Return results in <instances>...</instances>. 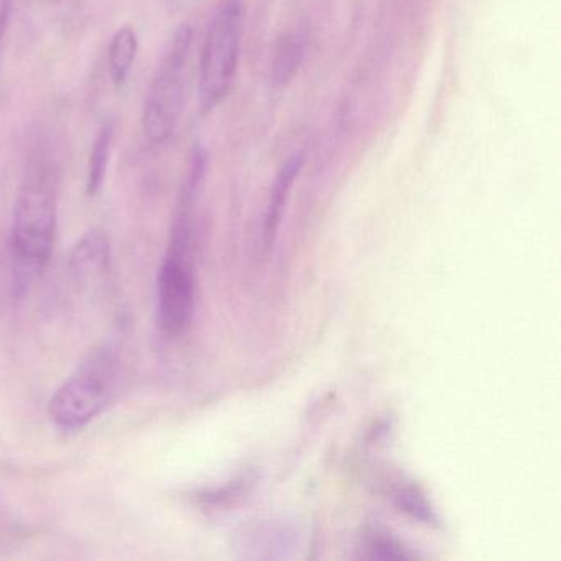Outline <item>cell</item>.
Segmentation results:
<instances>
[{"mask_svg": "<svg viewBox=\"0 0 561 561\" xmlns=\"http://www.w3.org/2000/svg\"><path fill=\"white\" fill-rule=\"evenodd\" d=\"M304 153L297 152L280 167L274 183H272L271 195H268L267 208H265L264 218V245L272 248L275 238H277L278 228H280L282 216H284L285 205L290 196L291 186L295 180L300 175L304 169Z\"/></svg>", "mask_w": 561, "mask_h": 561, "instance_id": "cell-7", "label": "cell"}, {"mask_svg": "<svg viewBox=\"0 0 561 561\" xmlns=\"http://www.w3.org/2000/svg\"><path fill=\"white\" fill-rule=\"evenodd\" d=\"M57 236V196L47 170L28 173L15 198L11 228V262L22 290L44 274Z\"/></svg>", "mask_w": 561, "mask_h": 561, "instance_id": "cell-1", "label": "cell"}, {"mask_svg": "<svg viewBox=\"0 0 561 561\" xmlns=\"http://www.w3.org/2000/svg\"><path fill=\"white\" fill-rule=\"evenodd\" d=\"M369 550L374 558L382 560H397V558H410L412 554L392 537L382 534H374L369 540Z\"/></svg>", "mask_w": 561, "mask_h": 561, "instance_id": "cell-11", "label": "cell"}, {"mask_svg": "<svg viewBox=\"0 0 561 561\" xmlns=\"http://www.w3.org/2000/svg\"><path fill=\"white\" fill-rule=\"evenodd\" d=\"M139 54V37L130 25H124L114 34L107 51L110 77L114 87L123 88L129 80L130 71Z\"/></svg>", "mask_w": 561, "mask_h": 561, "instance_id": "cell-9", "label": "cell"}, {"mask_svg": "<svg viewBox=\"0 0 561 561\" xmlns=\"http://www.w3.org/2000/svg\"><path fill=\"white\" fill-rule=\"evenodd\" d=\"M114 140L113 123H104L98 130L91 149L90 163H88L87 192L90 196H96L103 188L106 180L107 163H110L111 146Z\"/></svg>", "mask_w": 561, "mask_h": 561, "instance_id": "cell-10", "label": "cell"}, {"mask_svg": "<svg viewBox=\"0 0 561 561\" xmlns=\"http://www.w3.org/2000/svg\"><path fill=\"white\" fill-rule=\"evenodd\" d=\"M399 507L405 511L407 514L412 515L413 518H419V520L426 522V524L435 522L432 508L415 492H403V494H400Z\"/></svg>", "mask_w": 561, "mask_h": 561, "instance_id": "cell-12", "label": "cell"}, {"mask_svg": "<svg viewBox=\"0 0 561 561\" xmlns=\"http://www.w3.org/2000/svg\"><path fill=\"white\" fill-rule=\"evenodd\" d=\"M195 32L190 24L176 31L152 84L147 91L142 111V129L149 142H167L175 133L185 110Z\"/></svg>", "mask_w": 561, "mask_h": 561, "instance_id": "cell-4", "label": "cell"}, {"mask_svg": "<svg viewBox=\"0 0 561 561\" xmlns=\"http://www.w3.org/2000/svg\"><path fill=\"white\" fill-rule=\"evenodd\" d=\"M305 50H307V41L298 32L280 38L275 47L271 73H268V83L274 90H284L291 83L304 64Z\"/></svg>", "mask_w": 561, "mask_h": 561, "instance_id": "cell-8", "label": "cell"}, {"mask_svg": "<svg viewBox=\"0 0 561 561\" xmlns=\"http://www.w3.org/2000/svg\"><path fill=\"white\" fill-rule=\"evenodd\" d=\"M12 0H0V45L4 41L8 31L9 19H11Z\"/></svg>", "mask_w": 561, "mask_h": 561, "instance_id": "cell-13", "label": "cell"}, {"mask_svg": "<svg viewBox=\"0 0 561 561\" xmlns=\"http://www.w3.org/2000/svg\"><path fill=\"white\" fill-rule=\"evenodd\" d=\"M111 245L103 231H90L75 245L70 267L78 284L90 287L110 267Z\"/></svg>", "mask_w": 561, "mask_h": 561, "instance_id": "cell-6", "label": "cell"}, {"mask_svg": "<svg viewBox=\"0 0 561 561\" xmlns=\"http://www.w3.org/2000/svg\"><path fill=\"white\" fill-rule=\"evenodd\" d=\"M198 185L199 182L188 179L183 190L169 248L159 268V323L163 333L170 337L182 336L188 330L195 314L192 206Z\"/></svg>", "mask_w": 561, "mask_h": 561, "instance_id": "cell-2", "label": "cell"}, {"mask_svg": "<svg viewBox=\"0 0 561 561\" xmlns=\"http://www.w3.org/2000/svg\"><path fill=\"white\" fill-rule=\"evenodd\" d=\"M242 24L241 0H222L199 57L198 103L203 113L219 106L231 90L241 54Z\"/></svg>", "mask_w": 561, "mask_h": 561, "instance_id": "cell-5", "label": "cell"}, {"mask_svg": "<svg viewBox=\"0 0 561 561\" xmlns=\"http://www.w3.org/2000/svg\"><path fill=\"white\" fill-rule=\"evenodd\" d=\"M119 363L113 347L98 346L51 397L48 413L65 433H80L106 409L116 392Z\"/></svg>", "mask_w": 561, "mask_h": 561, "instance_id": "cell-3", "label": "cell"}]
</instances>
